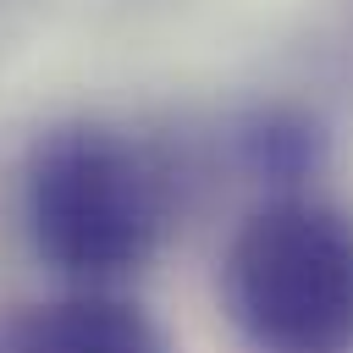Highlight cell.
I'll return each instance as SVG.
<instances>
[{"mask_svg": "<svg viewBox=\"0 0 353 353\" xmlns=\"http://www.w3.org/2000/svg\"><path fill=\"white\" fill-rule=\"evenodd\" d=\"M22 221L50 270L83 287H110L143 270L165 243L171 176L132 132L61 121L28 154Z\"/></svg>", "mask_w": 353, "mask_h": 353, "instance_id": "obj_1", "label": "cell"}, {"mask_svg": "<svg viewBox=\"0 0 353 353\" xmlns=\"http://www.w3.org/2000/svg\"><path fill=\"white\" fill-rule=\"evenodd\" d=\"M221 298L254 353H353V210L270 193L226 243Z\"/></svg>", "mask_w": 353, "mask_h": 353, "instance_id": "obj_2", "label": "cell"}, {"mask_svg": "<svg viewBox=\"0 0 353 353\" xmlns=\"http://www.w3.org/2000/svg\"><path fill=\"white\" fill-rule=\"evenodd\" d=\"M0 353H171V342L138 303L88 287L17 309L0 325Z\"/></svg>", "mask_w": 353, "mask_h": 353, "instance_id": "obj_3", "label": "cell"}, {"mask_svg": "<svg viewBox=\"0 0 353 353\" xmlns=\"http://www.w3.org/2000/svg\"><path fill=\"white\" fill-rule=\"evenodd\" d=\"M237 160L270 193H298L325 165V127L309 110H292V105L248 110L237 121Z\"/></svg>", "mask_w": 353, "mask_h": 353, "instance_id": "obj_4", "label": "cell"}]
</instances>
